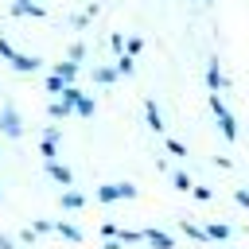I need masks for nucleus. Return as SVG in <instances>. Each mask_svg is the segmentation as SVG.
Segmentation results:
<instances>
[{
    "instance_id": "f8f14e48",
    "label": "nucleus",
    "mask_w": 249,
    "mask_h": 249,
    "mask_svg": "<svg viewBox=\"0 0 249 249\" xmlns=\"http://www.w3.org/2000/svg\"><path fill=\"white\" fill-rule=\"evenodd\" d=\"M12 16H43V8L31 4V0H16V4H12Z\"/></svg>"
},
{
    "instance_id": "20e7f679",
    "label": "nucleus",
    "mask_w": 249,
    "mask_h": 249,
    "mask_svg": "<svg viewBox=\"0 0 249 249\" xmlns=\"http://www.w3.org/2000/svg\"><path fill=\"white\" fill-rule=\"evenodd\" d=\"M39 66H43V58H35V54H19V51L12 54V70H19V74H35Z\"/></svg>"
},
{
    "instance_id": "412c9836",
    "label": "nucleus",
    "mask_w": 249,
    "mask_h": 249,
    "mask_svg": "<svg viewBox=\"0 0 249 249\" xmlns=\"http://www.w3.org/2000/svg\"><path fill=\"white\" fill-rule=\"evenodd\" d=\"M117 74H132V54H121L117 58Z\"/></svg>"
},
{
    "instance_id": "cd10ccee",
    "label": "nucleus",
    "mask_w": 249,
    "mask_h": 249,
    "mask_svg": "<svg viewBox=\"0 0 249 249\" xmlns=\"http://www.w3.org/2000/svg\"><path fill=\"white\" fill-rule=\"evenodd\" d=\"M233 198H237V206H249V191H241V187H237V191H233Z\"/></svg>"
},
{
    "instance_id": "f3484780",
    "label": "nucleus",
    "mask_w": 249,
    "mask_h": 249,
    "mask_svg": "<svg viewBox=\"0 0 249 249\" xmlns=\"http://www.w3.org/2000/svg\"><path fill=\"white\" fill-rule=\"evenodd\" d=\"M171 183H175V191H191V187H195L187 171H171Z\"/></svg>"
},
{
    "instance_id": "c756f323",
    "label": "nucleus",
    "mask_w": 249,
    "mask_h": 249,
    "mask_svg": "<svg viewBox=\"0 0 249 249\" xmlns=\"http://www.w3.org/2000/svg\"><path fill=\"white\" fill-rule=\"evenodd\" d=\"M105 249H124V245H121V241H109V245H105Z\"/></svg>"
},
{
    "instance_id": "b1692460",
    "label": "nucleus",
    "mask_w": 249,
    "mask_h": 249,
    "mask_svg": "<svg viewBox=\"0 0 249 249\" xmlns=\"http://www.w3.org/2000/svg\"><path fill=\"white\" fill-rule=\"evenodd\" d=\"M47 89H51V93H62L66 86H62V78H54V74H51V78H47Z\"/></svg>"
},
{
    "instance_id": "5701e85b",
    "label": "nucleus",
    "mask_w": 249,
    "mask_h": 249,
    "mask_svg": "<svg viewBox=\"0 0 249 249\" xmlns=\"http://www.w3.org/2000/svg\"><path fill=\"white\" fill-rule=\"evenodd\" d=\"M124 47H128V51H124V54H140V47H144V39H140V35H132V39H128V43H124Z\"/></svg>"
},
{
    "instance_id": "4468645a",
    "label": "nucleus",
    "mask_w": 249,
    "mask_h": 249,
    "mask_svg": "<svg viewBox=\"0 0 249 249\" xmlns=\"http://www.w3.org/2000/svg\"><path fill=\"white\" fill-rule=\"evenodd\" d=\"M54 233H62L66 241H82V230H78V226H70V222H54Z\"/></svg>"
},
{
    "instance_id": "c85d7f7f",
    "label": "nucleus",
    "mask_w": 249,
    "mask_h": 249,
    "mask_svg": "<svg viewBox=\"0 0 249 249\" xmlns=\"http://www.w3.org/2000/svg\"><path fill=\"white\" fill-rule=\"evenodd\" d=\"M0 249H16V245H12V241H8L4 233H0Z\"/></svg>"
},
{
    "instance_id": "dca6fc26",
    "label": "nucleus",
    "mask_w": 249,
    "mask_h": 249,
    "mask_svg": "<svg viewBox=\"0 0 249 249\" xmlns=\"http://www.w3.org/2000/svg\"><path fill=\"white\" fill-rule=\"evenodd\" d=\"M47 113H51V117H54V121H58V117H66V113H74V109H70V105H66V101H62V97H54V101H51V109H47Z\"/></svg>"
},
{
    "instance_id": "7c9ffc66",
    "label": "nucleus",
    "mask_w": 249,
    "mask_h": 249,
    "mask_svg": "<svg viewBox=\"0 0 249 249\" xmlns=\"http://www.w3.org/2000/svg\"><path fill=\"white\" fill-rule=\"evenodd\" d=\"M198 4H210V0H198Z\"/></svg>"
},
{
    "instance_id": "0eeeda50",
    "label": "nucleus",
    "mask_w": 249,
    "mask_h": 249,
    "mask_svg": "<svg viewBox=\"0 0 249 249\" xmlns=\"http://www.w3.org/2000/svg\"><path fill=\"white\" fill-rule=\"evenodd\" d=\"M54 78H62V86H74V78H78V66L66 58V62H54V70H51Z\"/></svg>"
},
{
    "instance_id": "6e6552de",
    "label": "nucleus",
    "mask_w": 249,
    "mask_h": 249,
    "mask_svg": "<svg viewBox=\"0 0 249 249\" xmlns=\"http://www.w3.org/2000/svg\"><path fill=\"white\" fill-rule=\"evenodd\" d=\"M144 241H148L152 249H175V241H171L163 230H144Z\"/></svg>"
},
{
    "instance_id": "4be33fe9",
    "label": "nucleus",
    "mask_w": 249,
    "mask_h": 249,
    "mask_svg": "<svg viewBox=\"0 0 249 249\" xmlns=\"http://www.w3.org/2000/svg\"><path fill=\"white\" fill-rule=\"evenodd\" d=\"M58 136H62L58 124H47V128H43V140H47V144H58Z\"/></svg>"
},
{
    "instance_id": "aec40b11",
    "label": "nucleus",
    "mask_w": 249,
    "mask_h": 249,
    "mask_svg": "<svg viewBox=\"0 0 249 249\" xmlns=\"http://www.w3.org/2000/svg\"><path fill=\"white\" fill-rule=\"evenodd\" d=\"M82 58H86V43H74V47H70V62H74V66H78V62H82Z\"/></svg>"
},
{
    "instance_id": "a211bd4d",
    "label": "nucleus",
    "mask_w": 249,
    "mask_h": 249,
    "mask_svg": "<svg viewBox=\"0 0 249 249\" xmlns=\"http://www.w3.org/2000/svg\"><path fill=\"white\" fill-rule=\"evenodd\" d=\"M62 101H66V105L74 109V105L82 101V89H78V86H66V89H62Z\"/></svg>"
},
{
    "instance_id": "2eb2a0df",
    "label": "nucleus",
    "mask_w": 249,
    "mask_h": 249,
    "mask_svg": "<svg viewBox=\"0 0 249 249\" xmlns=\"http://www.w3.org/2000/svg\"><path fill=\"white\" fill-rule=\"evenodd\" d=\"M179 230H183L187 237H195V241H206V230H202V226H195V222H187V218L179 222Z\"/></svg>"
},
{
    "instance_id": "9d476101",
    "label": "nucleus",
    "mask_w": 249,
    "mask_h": 249,
    "mask_svg": "<svg viewBox=\"0 0 249 249\" xmlns=\"http://www.w3.org/2000/svg\"><path fill=\"white\" fill-rule=\"evenodd\" d=\"M93 82L113 86V82H117V66H93Z\"/></svg>"
},
{
    "instance_id": "ddd939ff",
    "label": "nucleus",
    "mask_w": 249,
    "mask_h": 249,
    "mask_svg": "<svg viewBox=\"0 0 249 249\" xmlns=\"http://www.w3.org/2000/svg\"><path fill=\"white\" fill-rule=\"evenodd\" d=\"M144 109H148V124H152L156 132H163V113H160V105H156V101H148Z\"/></svg>"
},
{
    "instance_id": "7ed1b4c3",
    "label": "nucleus",
    "mask_w": 249,
    "mask_h": 249,
    "mask_svg": "<svg viewBox=\"0 0 249 249\" xmlns=\"http://www.w3.org/2000/svg\"><path fill=\"white\" fill-rule=\"evenodd\" d=\"M97 198H101V202H117V198H136V187H132V183H105V187H97Z\"/></svg>"
},
{
    "instance_id": "bb28decb",
    "label": "nucleus",
    "mask_w": 249,
    "mask_h": 249,
    "mask_svg": "<svg viewBox=\"0 0 249 249\" xmlns=\"http://www.w3.org/2000/svg\"><path fill=\"white\" fill-rule=\"evenodd\" d=\"M191 191H195V198H198V202H210V187H191Z\"/></svg>"
},
{
    "instance_id": "423d86ee",
    "label": "nucleus",
    "mask_w": 249,
    "mask_h": 249,
    "mask_svg": "<svg viewBox=\"0 0 249 249\" xmlns=\"http://www.w3.org/2000/svg\"><path fill=\"white\" fill-rule=\"evenodd\" d=\"M47 175H51V179H54L58 187H70V183H74L70 167H66V163H58V160H51V163H47Z\"/></svg>"
},
{
    "instance_id": "9b49d317",
    "label": "nucleus",
    "mask_w": 249,
    "mask_h": 249,
    "mask_svg": "<svg viewBox=\"0 0 249 249\" xmlns=\"http://www.w3.org/2000/svg\"><path fill=\"white\" fill-rule=\"evenodd\" d=\"M58 202H62V210H82V206H86V198H82L78 191H62Z\"/></svg>"
},
{
    "instance_id": "a878e982",
    "label": "nucleus",
    "mask_w": 249,
    "mask_h": 249,
    "mask_svg": "<svg viewBox=\"0 0 249 249\" xmlns=\"http://www.w3.org/2000/svg\"><path fill=\"white\" fill-rule=\"evenodd\" d=\"M12 54H16V51H12V43L0 35V58H8V62H12Z\"/></svg>"
},
{
    "instance_id": "39448f33",
    "label": "nucleus",
    "mask_w": 249,
    "mask_h": 249,
    "mask_svg": "<svg viewBox=\"0 0 249 249\" xmlns=\"http://www.w3.org/2000/svg\"><path fill=\"white\" fill-rule=\"evenodd\" d=\"M206 86H210L214 93L230 86V82H226V74H222V66H218V58H210V62H206Z\"/></svg>"
},
{
    "instance_id": "f03ea898",
    "label": "nucleus",
    "mask_w": 249,
    "mask_h": 249,
    "mask_svg": "<svg viewBox=\"0 0 249 249\" xmlns=\"http://www.w3.org/2000/svg\"><path fill=\"white\" fill-rule=\"evenodd\" d=\"M0 132H4V136H12V140H19V136H23V121H19L16 105H4V109H0Z\"/></svg>"
},
{
    "instance_id": "6ab92c4d",
    "label": "nucleus",
    "mask_w": 249,
    "mask_h": 249,
    "mask_svg": "<svg viewBox=\"0 0 249 249\" xmlns=\"http://www.w3.org/2000/svg\"><path fill=\"white\" fill-rule=\"evenodd\" d=\"M74 113H78V117H93V97H86V93H82V101L74 105Z\"/></svg>"
},
{
    "instance_id": "f257e3e1",
    "label": "nucleus",
    "mask_w": 249,
    "mask_h": 249,
    "mask_svg": "<svg viewBox=\"0 0 249 249\" xmlns=\"http://www.w3.org/2000/svg\"><path fill=\"white\" fill-rule=\"evenodd\" d=\"M210 113H214V121H218V128H222V136H226V140H237V121H233V113L226 109V101H222L218 93H210Z\"/></svg>"
},
{
    "instance_id": "393cba45",
    "label": "nucleus",
    "mask_w": 249,
    "mask_h": 249,
    "mask_svg": "<svg viewBox=\"0 0 249 249\" xmlns=\"http://www.w3.org/2000/svg\"><path fill=\"white\" fill-rule=\"evenodd\" d=\"M167 152H171V156H187V144H179V140H167Z\"/></svg>"
},
{
    "instance_id": "1a4fd4ad",
    "label": "nucleus",
    "mask_w": 249,
    "mask_h": 249,
    "mask_svg": "<svg viewBox=\"0 0 249 249\" xmlns=\"http://www.w3.org/2000/svg\"><path fill=\"white\" fill-rule=\"evenodd\" d=\"M206 230V241H226L230 237V226L226 222H210V226H202Z\"/></svg>"
}]
</instances>
